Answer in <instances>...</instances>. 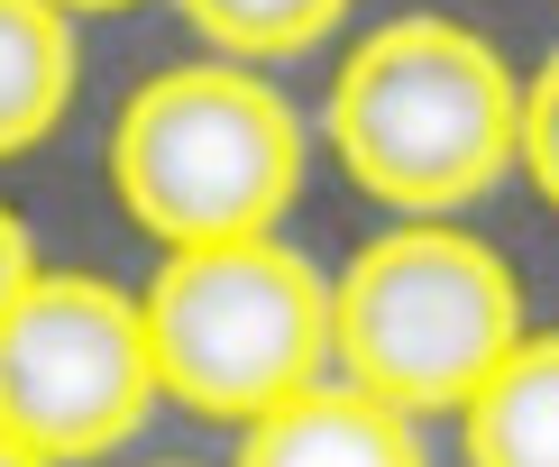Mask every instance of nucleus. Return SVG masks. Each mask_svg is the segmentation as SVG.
I'll use <instances>...</instances> for the list:
<instances>
[{"label": "nucleus", "instance_id": "obj_1", "mask_svg": "<svg viewBox=\"0 0 559 467\" xmlns=\"http://www.w3.org/2000/svg\"><path fill=\"white\" fill-rule=\"evenodd\" d=\"M523 74L459 19H385L340 64L321 137L358 193L404 220H450L514 166Z\"/></svg>", "mask_w": 559, "mask_h": 467}, {"label": "nucleus", "instance_id": "obj_2", "mask_svg": "<svg viewBox=\"0 0 559 467\" xmlns=\"http://www.w3.org/2000/svg\"><path fill=\"white\" fill-rule=\"evenodd\" d=\"M110 193L156 248L266 239L302 193V120L248 64H175L110 120Z\"/></svg>", "mask_w": 559, "mask_h": 467}, {"label": "nucleus", "instance_id": "obj_3", "mask_svg": "<svg viewBox=\"0 0 559 467\" xmlns=\"http://www.w3.org/2000/svg\"><path fill=\"white\" fill-rule=\"evenodd\" d=\"M523 339V285L504 248L450 220H404L348 256L331 285V376L394 412H459Z\"/></svg>", "mask_w": 559, "mask_h": 467}, {"label": "nucleus", "instance_id": "obj_4", "mask_svg": "<svg viewBox=\"0 0 559 467\" xmlns=\"http://www.w3.org/2000/svg\"><path fill=\"white\" fill-rule=\"evenodd\" d=\"M156 394L202 422H258L285 394L331 376V285L285 229L266 239L166 248L156 285L138 294Z\"/></svg>", "mask_w": 559, "mask_h": 467}, {"label": "nucleus", "instance_id": "obj_5", "mask_svg": "<svg viewBox=\"0 0 559 467\" xmlns=\"http://www.w3.org/2000/svg\"><path fill=\"white\" fill-rule=\"evenodd\" d=\"M166 404L147 367L138 294L110 275H28L0 312V431L46 467H83L129 450L138 422Z\"/></svg>", "mask_w": 559, "mask_h": 467}, {"label": "nucleus", "instance_id": "obj_6", "mask_svg": "<svg viewBox=\"0 0 559 467\" xmlns=\"http://www.w3.org/2000/svg\"><path fill=\"white\" fill-rule=\"evenodd\" d=\"M229 467H423V422L348 376H321L275 412H258Z\"/></svg>", "mask_w": 559, "mask_h": 467}, {"label": "nucleus", "instance_id": "obj_7", "mask_svg": "<svg viewBox=\"0 0 559 467\" xmlns=\"http://www.w3.org/2000/svg\"><path fill=\"white\" fill-rule=\"evenodd\" d=\"M468 467H559V331H523L504 367L459 404Z\"/></svg>", "mask_w": 559, "mask_h": 467}, {"label": "nucleus", "instance_id": "obj_8", "mask_svg": "<svg viewBox=\"0 0 559 467\" xmlns=\"http://www.w3.org/2000/svg\"><path fill=\"white\" fill-rule=\"evenodd\" d=\"M74 83H83L74 19L56 0H0V166L56 137V120L74 110Z\"/></svg>", "mask_w": 559, "mask_h": 467}, {"label": "nucleus", "instance_id": "obj_9", "mask_svg": "<svg viewBox=\"0 0 559 467\" xmlns=\"http://www.w3.org/2000/svg\"><path fill=\"white\" fill-rule=\"evenodd\" d=\"M202 37L221 46L229 64H285V56H312L321 37L348 19V0H175Z\"/></svg>", "mask_w": 559, "mask_h": 467}, {"label": "nucleus", "instance_id": "obj_10", "mask_svg": "<svg viewBox=\"0 0 559 467\" xmlns=\"http://www.w3.org/2000/svg\"><path fill=\"white\" fill-rule=\"evenodd\" d=\"M514 166L532 175V193L559 212V56L523 83V101H514Z\"/></svg>", "mask_w": 559, "mask_h": 467}, {"label": "nucleus", "instance_id": "obj_11", "mask_svg": "<svg viewBox=\"0 0 559 467\" xmlns=\"http://www.w3.org/2000/svg\"><path fill=\"white\" fill-rule=\"evenodd\" d=\"M28 275H37V248H28V220L0 202V312H10L19 294H28Z\"/></svg>", "mask_w": 559, "mask_h": 467}, {"label": "nucleus", "instance_id": "obj_12", "mask_svg": "<svg viewBox=\"0 0 559 467\" xmlns=\"http://www.w3.org/2000/svg\"><path fill=\"white\" fill-rule=\"evenodd\" d=\"M64 19H92V10H138V0H56Z\"/></svg>", "mask_w": 559, "mask_h": 467}, {"label": "nucleus", "instance_id": "obj_13", "mask_svg": "<svg viewBox=\"0 0 559 467\" xmlns=\"http://www.w3.org/2000/svg\"><path fill=\"white\" fill-rule=\"evenodd\" d=\"M0 467H46V458H28V450H19L10 431H0Z\"/></svg>", "mask_w": 559, "mask_h": 467}]
</instances>
